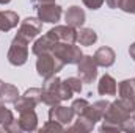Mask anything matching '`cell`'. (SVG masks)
Returning <instances> with one entry per match:
<instances>
[{
	"label": "cell",
	"instance_id": "6da1fadb",
	"mask_svg": "<svg viewBox=\"0 0 135 133\" xmlns=\"http://www.w3.org/2000/svg\"><path fill=\"white\" fill-rule=\"evenodd\" d=\"M8 63L13 66H22L28 60V41L21 34H16L11 41V45L6 53Z\"/></svg>",
	"mask_w": 135,
	"mask_h": 133
},
{
	"label": "cell",
	"instance_id": "7a4b0ae2",
	"mask_svg": "<svg viewBox=\"0 0 135 133\" xmlns=\"http://www.w3.org/2000/svg\"><path fill=\"white\" fill-rule=\"evenodd\" d=\"M63 67H65V64L57 57H54L52 52H46V53L38 55L36 70H38V75L42 78H49L52 75H57Z\"/></svg>",
	"mask_w": 135,
	"mask_h": 133
},
{
	"label": "cell",
	"instance_id": "3957f363",
	"mask_svg": "<svg viewBox=\"0 0 135 133\" xmlns=\"http://www.w3.org/2000/svg\"><path fill=\"white\" fill-rule=\"evenodd\" d=\"M52 53L54 57H57L65 66L66 64H77L83 53H82V49L75 44H69V42H57L52 49Z\"/></svg>",
	"mask_w": 135,
	"mask_h": 133
},
{
	"label": "cell",
	"instance_id": "277c9868",
	"mask_svg": "<svg viewBox=\"0 0 135 133\" xmlns=\"http://www.w3.org/2000/svg\"><path fill=\"white\" fill-rule=\"evenodd\" d=\"M131 114H132L131 110L121 102V99H116V100H113V102H110V105H108V108H107V111H105L102 121L116 124V125H119V129H121L123 121H126Z\"/></svg>",
	"mask_w": 135,
	"mask_h": 133
},
{
	"label": "cell",
	"instance_id": "5b68a950",
	"mask_svg": "<svg viewBox=\"0 0 135 133\" xmlns=\"http://www.w3.org/2000/svg\"><path fill=\"white\" fill-rule=\"evenodd\" d=\"M42 89H47V91H50V93L57 94V96L60 97L61 102L72 99V94H74V93H72V89L68 86L61 78H58L57 75H52V77H49V78H44Z\"/></svg>",
	"mask_w": 135,
	"mask_h": 133
},
{
	"label": "cell",
	"instance_id": "8992f818",
	"mask_svg": "<svg viewBox=\"0 0 135 133\" xmlns=\"http://www.w3.org/2000/svg\"><path fill=\"white\" fill-rule=\"evenodd\" d=\"M36 13H38V17H39L41 22H46V24H57V22L61 19L63 8H61L60 5H57L55 2H54V3H38Z\"/></svg>",
	"mask_w": 135,
	"mask_h": 133
},
{
	"label": "cell",
	"instance_id": "52a82bcc",
	"mask_svg": "<svg viewBox=\"0 0 135 133\" xmlns=\"http://www.w3.org/2000/svg\"><path fill=\"white\" fill-rule=\"evenodd\" d=\"M77 74L83 83H93L98 77V64L91 55H83L77 63Z\"/></svg>",
	"mask_w": 135,
	"mask_h": 133
},
{
	"label": "cell",
	"instance_id": "ba28073f",
	"mask_svg": "<svg viewBox=\"0 0 135 133\" xmlns=\"http://www.w3.org/2000/svg\"><path fill=\"white\" fill-rule=\"evenodd\" d=\"M118 94L121 102L134 113L135 108V78H126L118 85Z\"/></svg>",
	"mask_w": 135,
	"mask_h": 133
},
{
	"label": "cell",
	"instance_id": "9c48e42d",
	"mask_svg": "<svg viewBox=\"0 0 135 133\" xmlns=\"http://www.w3.org/2000/svg\"><path fill=\"white\" fill-rule=\"evenodd\" d=\"M41 30H42V22L39 21V17H25L19 25L17 34H21L30 42L41 33Z\"/></svg>",
	"mask_w": 135,
	"mask_h": 133
},
{
	"label": "cell",
	"instance_id": "30bf717a",
	"mask_svg": "<svg viewBox=\"0 0 135 133\" xmlns=\"http://www.w3.org/2000/svg\"><path fill=\"white\" fill-rule=\"evenodd\" d=\"M74 116L75 114H74L71 106H65V105H60V103L50 106V110H49V119L55 121L61 125H66V127L74 121Z\"/></svg>",
	"mask_w": 135,
	"mask_h": 133
},
{
	"label": "cell",
	"instance_id": "8fae6325",
	"mask_svg": "<svg viewBox=\"0 0 135 133\" xmlns=\"http://www.w3.org/2000/svg\"><path fill=\"white\" fill-rule=\"evenodd\" d=\"M49 33L55 38L57 42H69V44L77 42V28L69 25H55L54 28L49 30Z\"/></svg>",
	"mask_w": 135,
	"mask_h": 133
},
{
	"label": "cell",
	"instance_id": "7c38bea8",
	"mask_svg": "<svg viewBox=\"0 0 135 133\" xmlns=\"http://www.w3.org/2000/svg\"><path fill=\"white\" fill-rule=\"evenodd\" d=\"M65 21H66V25H69V27L82 28L85 21H86L85 11L80 6H77V5H72L65 11Z\"/></svg>",
	"mask_w": 135,
	"mask_h": 133
},
{
	"label": "cell",
	"instance_id": "4fadbf2b",
	"mask_svg": "<svg viewBox=\"0 0 135 133\" xmlns=\"http://www.w3.org/2000/svg\"><path fill=\"white\" fill-rule=\"evenodd\" d=\"M93 58H94V61H96V64L101 67H110L113 66V63H115V60H116V53H115V50L112 49V47H99L96 52H94V55H93Z\"/></svg>",
	"mask_w": 135,
	"mask_h": 133
},
{
	"label": "cell",
	"instance_id": "5bb4252c",
	"mask_svg": "<svg viewBox=\"0 0 135 133\" xmlns=\"http://www.w3.org/2000/svg\"><path fill=\"white\" fill-rule=\"evenodd\" d=\"M17 124H19L22 132H35V130H38V116H36L35 110L19 113Z\"/></svg>",
	"mask_w": 135,
	"mask_h": 133
},
{
	"label": "cell",
	"instance_id": "9a60e30c",
	"mask_svg": "<svg viewBox=\"0 0 135 133\" xmlns=\"http://www.w3.org/2000/svg\"><path fill=\"white\" fill-rule=\"evenodd\" d=\"M55 44H57L55 38L47 32L46 34H42L41 38H38L35 41L33 47H32V52H33V55H36V57L41 55V53H46V52H52V49H54Z\"/></svg>",
	"mask_w": 135,
	"mask_h": 133
},
{
	"label": "cell",
	"instance_id": "2e32d148",
	"mask_svg": "<svg viewBox=\"0 0 135 133\" xmlns=\"http://www.w3.org/2000/svg\"><path fill=\"white\" fill-rule=\"evenodd\" d=\"M98 93L101 96H116L118 93V85H116V80L105 74L99 78V83H98Z\"/></svg>",
	"mask_w": 135,
	"mask_h": 133
},
{
	"label": "cell",
	"instance_id": "e0dca14e",
	"mask_svg": "<svg viewBox=\"0 0 135 133\" xmlns=\"http://www.w3.org/2000/svg\"><path fill=\"white\" fill-rule=\"evenodd\" d=\"M19 24V16L14 11H0V32H9Z\"/></svg>",
	"mask_w": 135,
	"mask_h": 133
},
{
	"label": "cell",
	"instance_id": "ac0fdd59",
	"mask_svg": "<svg viewBox=\"0 0 135 133\" xmlns=\"http://www.w3.org/2000/svg\"><path fill=\"white\" fill-rule=\"evenodd\" d=\"M98 41V33L93 30V28H79L77 30V42L80 45H85V47H90L93 45L94 42Z\"/></svg>",
	"mask_w": 135,
	"mask_h": 133
},
{
	"label": "cell",
	"instance_id": "d6986e66",
	"mask_svg": "<svg viewBox=\"0 0 135 133\" xmlns=\"http://www.w3.org/2000/svg\"><path fill=\"white\" fill-rule=\"evenodd\" d=\"M94 122L93 121H90V119H86V117H83V116H77V121L71 125V127H68L66 130L68 132H80V133H86V132H91L93 129H94Z\"/></svg>",
	"mask_w": 135,
	"mask_h": 133
},
{
	"label": "cell",
	"instance_id": "ffe728a7",
	"mask_svg": "<svg viewBox=\"0 0 135 133\" xmlns=\"http://www.w3.org/2000/svg\"><path fill=\"white\" fill-rule=\"evenodd\" d=\"M19 97H21L19 89H17L14 85H11V83H5V85H3L0 102H3V103H14Z\"/></svg>",
	"mask_w": 135,
	"mask_h": 133
},
{
	"label": "cell",
	"instance_id": "44dd1931",
	"mask_svg": "<svg viewBox=\"0 0 135 133\" xmlns=\"http://www.w3.org/2000/svg\"><path fill=\"white\" fill-rule=\"evenodd\" d=\"M13 105H14V108H16L17 113L28 111V110H35V108H36V103H35L32 99H28L27 96H21V97L16 100Z\"/></svg>",
	"mask_w": 135,
	"mask_h": 133
},
{
	"label": "cell",
	"instance_id": "7402d4cb",
	"mask_svg": "<svg viewBox=\"0 0 135 133\" xmlns=\"http://www.w3.org/2000/svg\"><path fill=\"white\" fill-rule=\"evenodd\" d=\"M13 121H14V114H13V111H11L9 108H6L3 102H0V125L5 127V125L11 124Z\"/></svg>",
	"mask_w": 135,
	"mask_h": 133
},
{
	"label": "cell",
	"instance_id": "603a6c76",
	"mask_svg": "<svg viewBox=\"0 0 135 133\" xmlns=\"http://www.w3.org/2000/svg\"><path fill=\"white\" fill-rule=\"evenodd\" d=\"M88 106H90V102H88L86 99H75L74 102H72V105H71V108H72V111H74L75 116L83 114V113L86 111Z\"/></svg>",
	"mask_w": 135,
	"mask_h": 133
},
{
	"label": "cell",
	"instance_id": "cb8c5ba5",
	"mask_svg": "<svg viewBox=\"0 0 135 133\" xmlns=\"http://www.w3.org/2000/svg\"><path fill=\"white\" fill-rule=\"evenodd\" d=\"M63 81L66 83L71 89H72V93H74V94H75V93H82L83 81H82V78H80V77H68V78H65Z\"/></svg>",
	"mask_w": 135,
	"mask_h": 133
},
{
	"label": "cell",
	"instance_id": "d4e9b609",
	"mask_svg": "<svg viewBox=\"0 0 135 133\" xmlns=\"http://www.w3.org/2000/svg\"><path fill=\"white\" fill-rule=\"evenodd\" d=\"M63 130H65V125H61V124H58L55 121H50V119L41 129V132H63Z\"/></svg>",
	"mask_w": 135,
	"mask_h": 133
},
{
	"label": "cell",
	"instance_id": "484cf974",
	"mask_svg": "<svg viewBox=\"0 0 135 133\" xmlns=\"http://www.w3.org/2000/svg\"><path fill=\"white\" fill-rule=\"evenodd\" d=\"M121 132L135 133V116L134 114H131L126 121H123V124H121Z\"/></svg>",
	"mask_w": 135,
	"mask_h": 133
},
{
	"label": "cell",
	"instance_id": "4316f807",
	"mask_svg": "<svg viewBox=\"0 0 135 133\" xmlns=\"http://www.w3.org/2000/svg\"><path fill=\"white\" fill-rule=\"evenodd\" d=\"M41 88H30V89H27L25 93H24V96H27L28 99H32L38 105V103H41Z\"/></svg>",
	"mask_w": 135,
	"mask_h": 133
},
{
	"label": "cell",
	"instance_id": "83f0119b",
	"mask_svg": "<svg viewBox=\"0 0 135 133\" xmlns=\"http://www.w3.org/2000/svg\"><path fill=\"white\" fill-rule=\"evenodd\" d=\"M119 8H121L124 13L135 14V0H121V5H119Z\"/></svg>",
	"mask_w": 135,
	"mask_h": 133
},
{
	"label": "cell",
	"instance_id": "f1b7e54d",
	"mask_svg": "<svg viewBox=\"0 0 135 133\" xmlns=\"http://www.w3.org/2000/svg\"><path fill=\"white\" fill-rule=\"evenodd\" d=\"M99 130H101V132H121L119 125L112 124V122H107V121H102V125H101Z\"/></svg>",
	"mask_w": 135,
	"mask_h": 133
},
{
	"label": "cell",
	"instance_id": "f546056e",
	"mask_svg": "<svg viewBox=\"0 0 135 133\" xmlns=\"http://www.w3.org/2000/svg\"><path fill=\"white\" fill-rule=\"evenodd\" d=\"M82 2H83V5H85L86 8H90V9H99L102 5H104L105 0H82Z\"/></svg>",
	"mask_w": 135,
	"mask_h": 133
},
{
	"label": "cell",
	"instance_id": "4dcf8cb0",
	"mask_svg": "<svg viewBox=\"0 0 135 133\" xmlns=\"http://www.w3.org/2000/svg\"><path fill=\"white\" fill-rule=\"evenodd\" d=\"M105 3H107V6H108V8H112V9H116V8H119V5H121V0H105Z\"/></svg>",
	"mask_w": 135,
	"mask_h": 133
},
{
	"label": "cell",
	"instance_id": "1f68e13d",
	"mask_svg": "<svg viewBox=\"0 0 135 133\" xmlns=\"http://www.w3.org/2000/svg\"><path fill=\"white\" fill-rule=\"evenodd\" d=\"M129 55H131V58L135 61V42L131 44V47H129Z\"/></svg>",
	"mask_w": 135,
	"mask_h": 133
},
{
	"label": "cell",
	"instance_id": "d6a6232c",
	"mask_svg": "<svg viewBox=\"0 0 135 133\" xmlns=\"http://www.w3.org/2000/svg\"><path fill=\"white\" fill-rule=\"evenodd\" d=\"M55 0H38V3H54Z\"/></svg>",
	"mask_w": 135,
	"mask_h": 133
},
{
	"label": "cell",
	"instance_id": "836d02e7",
	"mask_svg": "<svg viewBox=\"0 0 135 133\" xmlns=\"http://www.w3.org/2000/svg\"><path fill=\"white\" fill-rule=\"evenodd\" d=\"M3 85H5V81H3V80H0V97H2V89H3Z\"/></svg>",
	"mask_w": 135,
	"mask_h": 133
},
{
	"label": "cell",
	"instance_id": "e575fe53",
	"mask_svg": "<svg viewBox=\"0 0 135 133\" xmlns=\"http://www.w3.org/2000/svg\"><path fill=\"white\" fill-rule=\"evenodd\" d=\"M11 0H0V5H8Z\"/></svg>",
	"mask_w": 135,
	"mask_h": 133
},
{
	"label": "cell",
	"instance_id": "d590c367",
	"mask_svg": "<svg viewBox=\"0 0 135 133\" xmlns=\"http://www.w3.org/2000/svg\"><path fill=\"white\" fill-rule=\"evenodd\" d=\"M132 114H134V116H135V108H134V113H132Z\"/></svg>",
	"mask_w": 135,
	"mask_h": 133
}]
</instances>
